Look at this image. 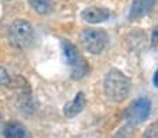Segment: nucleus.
I'll use <instances>...</instances> for the list:
<instances>
[{
  "label": "nucleus",
  "mask_w": 158,
  "mask_h": 138,
  "mask_svg": "<svg viewBox=\"0 0 158 138\" xmlns=\"http://www.w3.org/2000/svg\"><path fill=\"white\" fill-rule=\"evenodd\" d=\"M130 80L120 70L112 69L106 73L104 78V92L112 102H123L130 93Z\"/></svg>",
  "instance_id": "1"
},
{
  "label": "nucleus",
  "mask_w": 158,
  "mask_h": 138,
  "mask_svg": "<svg viewBox=\"0 0 158 138\" xmlns=\"http://www.w3.org/2000/svg\"><path fill=\"white\" fill-rule=\"evenodd\" d=\"M34 27L25 20H15L7 30L9 42L17 49H27L34 42Z\"/></svg>",
  "instance_id": "2"
},
{
  "label": "nucleus",
  "mask_w": 158,
  "mask_h": 138,
  "mask_svg": "<svg viewBox=\"0 0 158 138\" xmlns=\"http://www.w3.org/2000/svg\"><path fill=\"white\" fill-rule=\"evenodd\" d=\"M62 52L64 61L70 69V75L73 80H81L88 73V64L85 59L80 54L74 45L69 41H62Z\"/></svg>",
  "instance_id": "3"
},
{
  "label": "nucleus",
  "mask_w": 158,
  "mask_h": 138,
  "mask_svg": "<svg viewBox=\"0 0 158 138\" xmlns=\"http://www.w3.org/2000/svg\"><path fill=\"white\" fill-rule=\"evenodd\" d=\"M80 42L88 53L99 54L106 48L108 35L105 34V31L98 30V28H88L81 32Z\"/></svg>",
  "instance_id": "4"
},
{
  "label": "nucleus",
  "mask_w": 158,
  "mask_h": 138,
  "mask_svg": "<svg viewBox=\"0 0 158 138\" xmlns=\"http://www.w3.org/2000/svg\"><path fill=\"white\" fill-rule=\"evenodd\" d=\"M150 113H151V101L143 96L131 102L125 113V119L130 126H137L143 123L146 119H148Z\"/></svg>",
  "instance_id": "5"
},
{
  "label": "nucleus",
  "mask_w": 158,
  "mask_h": 138,
  "mask_svg": "<svg viewBox=\"0 0 158 138\" xmlns=\"http://www.w3.org/2000/svg\"><path fill=\"white\" fill-rule=\"evenodd\" d=\"M110 17V11L105 7H87L81 11V18L89 24H101L108 21Z\"/></svg>",
  "instance_id": "6"
},
{
  "label": "nucleus",
  "mask_w": 158,
  "mask_h": 138,
  "mask_svg": "<svg viewBox=\"0 0 158 138\" xmlns=\"http://www.w3.org/2000/svg\"><path fill=\"white\" fill-rule=\"evenodd\" d=\"M154 4H155V0H134L130 7L129 20L130 21H136V20L143 18L144 15H147L151 11Z\"/></svg>",
  "instance_id": "7"
},
{
  "label": "nucleus",
  "mask_w": 158,
  "mask_h": 138,
  "mask_svg": "<svg viewBox=\"0 0 158 138\" xmlns=\"http://www.w3.org/2000/svg\"><path fill=\"white\" fill-rule=\"evenodd\" d=\"M84 108H85V96H84L83 92H78V93H76L72 101H69L64 105L63 113H64V116L67 119H73L77 114H80L84 110Z\"/></svg>",
  "instance_id": "8"
},
{
  "label": "nucleus",
  "mask_w": 158,
  "mask_h": 138,
  "mask_svg": "<svg viewBox=\"0 0 158 138\" xmlns=\"http://www.w3.org/2000/svg\"><path fill=\"white\" fill-rule=\"evenodd\" d=\"M4 138H28V132L23 124L20 123H9L3 127Z\"/></svg>",
  "instance_id": "9"
},
{
  "label": "nucleus",
  "mask_w": 158,
  "mask_h": 138,
  "mask_svg": "<svg viewBox=\"0 0 158 138\" xmlns=\"http://www.w3.org/2000/svg\"><path fill=\"white\" fill-rule=\"evenodd\" d=\"M28 3H30V6L41 15L49 14V13L52 11V9H53L52 0H28Z\"/></svg>",
  "instance_id": "10"
},
{
  "label": "nucleus",
  "mask_w": 158,
  "mask_h": 138,
  "mask_svg": "<svg viewBox=\"0 0 158 138\" xmlns=\"http://www.w3.org/2000/svg\"><path fill=\"white\" fill-rule=\"evenodd\" d=\"M143 138H158V123H152L146 128Z\"/></svg>",
  "instance_id": "11"
},
{
  "label": "nucleus",
  "mask_w": 158,
  "mask_h": 138,
  "mask_svg": "<svg viewBox=\"0 0 158 138\" xmlns=\"http://www.w3.org/2000/svg\"><path fill=\"white\" fill-rule=\"evenodd\" d=\"M11 82V78H10L9 73L6 71L4 67L0 66V85H10Z\"/></svg>",
  "instance_id": "12"
},
{
  "label": "nucleus",
  "mask_w": 158,
  "mask_h": 138,
  "mask_svg": "<svg viewBox=\"0 0 158 138\" xmlns=\"http://www.w3.org/2000/svg\"><path fill=\"white\" fill-rule=\"evenodd\" d=\"M155 46H158V27L154 28L151 35V48H155Z\"/></svg>",
  "instance_id": "13"
},
{
  "label": "nucleus",
  "mask_w": 158,
  "mask_h": 138,
  "mask_svg": "<svg viewBox=\"0 0 158 138\" xmlns=\"http://www.w3.org/2000/svg\"><path fill=\"white\" fill-rule=\"evenodd\" d=\"M115 138H130V134H129V128H120L119 132L115 135Z\"/></svg>",
  "instance_id": "14"
},
{
  "label": "nucleus",
  "mask_w": 158,
  "mask_h": 138,
  "mask_svg": "<svg viewBox=\"0 0 158 138\" xmlns=\"http://www.w3.org/2000/svg\"><path fill=\"white\" fill-rule=\"evenodd\" d=\"M152 84H154V87L158 88V69H157V71H155L154 77H152Z\"/></svg>",
  "instance_id": "15"
},
{
  "label": "nucleus",
  "mask_w": 158,
  "mask_h": 138,
  "mask_svg": "<svg viewBox=\"0 0 158 138\" xmlns=\"http://www.w3.org/2000/svg\"><path fill=\"white\" fill-rule=\"evenodd\" d=\"M3 127H4V119H3V114L0 112V132L3 131Z\"/></svg>",
  "instance_id": "16"
}]
</instances>
